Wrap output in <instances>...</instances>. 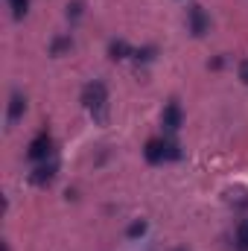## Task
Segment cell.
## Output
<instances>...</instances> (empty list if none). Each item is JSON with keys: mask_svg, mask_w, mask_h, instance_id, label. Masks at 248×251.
I'll use <instances>...</instances> for the list:
<instances>
[{"mask_svg": "<svg viewBox=\"0 0 248 251\" xmlns=\"http://www.w3.org/2000/svg\"><path fill=\"white\" fill-rule=\"evenodd\" d=\"M82 105L94 117V123L99 126L108 123V88H105V82H99V79L88 82L82 88Z\"/></svg>", "mask_w": 248, "mask_h": 251, "instance_id": "1", "label": "cell"}, {"mask_svg": "<svg viewBox=\"0 0 248 251\" xmlns=\"http://www.w3.org/2000/svg\"><path fill=\"white\" fill-rule=\"evenodd\" d=\"M134 59H137V62H152V59H155V47H143V50H134Z\"/></svg>", "mask_w": 248, "mask_h": 251, "instance_id": "12", "label": "cell"}, {"mask_svg": "<svg viewBox=\"0 0 248 251\" xmlns=\"http://www.w3.org/2000/svg\"><path fill=\"white\" fill-rule=\"evenodd\" d=\"M237 251H248V216L237 225Z\"/></svg>", "mask_w": 248, "mask_h": 251, "instance_id": "9", "label": "cell"}, {"mask_svg": "<svg viewBox=\"0 0 248 251\" xmlns=\"http://www.w3.org/2000/svg\"><path fill=\"white\" fill-rule=\"evenodd\" d=\"M24 111H26V97H24L21 91H12V97H9V111H6V128H12V126L18 123V120L24 117Z\"/></svg>", "mask_w": 248, "mask_h": 251, "instance_id": "5", "label": "cell"}, {"mask_svg": "<svg viewBox=\"0 0 248 251\" xmlns=\"http://www.w3.org/2000/svg\"><path fill=\"white\" fill-rule=\"evenodd\" d=\"M181 120H184V114H181L178 102H170V105L164 108V117H161V123H164V131L175 134V131L181 128Z\"/></svg>", "mask_w": 248, "mask_h": 251, "instance_id": "7", "label": "cell"}, {"mask_svg": "<svg viewBox=\"0 0 248 251\" xmlns=\"http://www.w3.org/2000/svg\"><path fill=\"white\" fill-rule=\"evenodd\" d=\"M143 155H146L149 164H164V161H170V143L161 140V137H152V140L146 143Z\"/></svg>", "mask_w": 248, "mask_h": 251, "instance_id": "4", "label": "cell"}, {"mask_svg": "<svg viewBox=\"0 0 248 251\" xmlns=\"http://www.w3.org/2000/svg\"><path fill=\"white\" fill-rule=\"evenodd\" d=\"M240 79H243V85H248V59L240 64Z\"/></svg>", "mask_w": 248, "mask_h": 251, "instance_id": "15", "label": "cell"}, {"mask_svg": "<svg viewBox=\"0 0 248 251\" xmlns=\"http://www.w3.org/2000/svg\"><path fill=\"white\" fill-rule=\"evenodd\" d=\"M82 15V0H73V3H67V18L70 21H76Z\"/></svg>", "mask_w": 248, "mask_h": 251, "instance_id": "13", "label": "cell"}, {"mask_svg": "<svg viewBox=\"0 0 248 251\" xmlns=\"http://www.w3.org/2000/svg\"><path fill=\"white\" fill-rule=\"evenodd\" d=\"M9 6H12V18L21 21L26 15V9H29V0H9Z\"/></svg>", "mask_w": 248, "mask_h": 251, "instance_id": "11", "label": "cell"}, {"mask_svg": "<svg viewBox=\"0 0 248 251\" xmlns=\"http://www.w3.org/2000/svg\"><path fill=\"white\" fill-rule=\"evenodd\" d=\"M56 173H59V164H56V161H44V164H38V167L29 173V184H35V187H47V184H53Z\"/></svg>", "mask_w": 248, "mask_h": 251, "instance_id": "3", "label": "cell"}, {"mask_svg": "<svg viewBox=\"0 0 248 251\" xmlns=\"http://www.w3.org/2000/svg\"><path fill=\"white\" fill-rule=\"evenodd\" d=\"M175 251H187V249H175Z\"/></svg>", "mask_w": 248, "mask_h": 251, "instance_id": "16", "label": "cell"}, {"mask_svg": "<svg viewBox=\"0 0 248 251\" xmlns=\"http://www.w3.org/2000/svg\"><path fill=\"white\" fill-rule=\"evenodd\" d=\"M50 155H53V137H50L47 131L35 134V137H32V143H29V149H26V158H29V161H35V164H44Z\"/></svg>", "mask_w": 248, "mask_h": 251, "instance_id": "2", "label": "cell"}, {"mask_svg": "<svg viewBox=\"0 0 248 251\" xmlns=\"http://www.w3.org/2000/svg\"><path fill=\"white\" fill-rule=\"evenodd\" d=\"M70 47H73V41L64 38V35H59V38H53V44H50V56H62V53H67Z\"/></svg>", "mask_w": 248, "mask_h": 251, "instance_id": "10", "label": "cell"}, {"mask_svg": "<svg viewBox=\"0 0 248 251\" xmlns=\"http://www.w3.org/2000/svg\"><path fill=\"white\" fill-rule=\"evenodd\" d=\"M125 234H128V237H143V234H146V222H134V225H128Z\"/></svg>", "mask_w": 248, "mask_h": 251, "instance_id": "14", "label": "cell"}, {"mask_svg": "<svg viewBox=\"0 0 248 251\" xmlns=\"http://www.w3.org/2000/svg\"><path fill=\"white\" fill-rule=\"evenodd\" d=\"M187 21H190V32H193L196 38H201V35L210 29V18L204 15V9H201V6H193V9H190V15H187Z\"/></svg>", "mask_w": 248, "mask_h": 251, "instance_id": "6", "label": "cell"}, {"mask_svg": "<svg viewBox=\"0 0 248 251\" xmlns=\"http://www.w3.org/2000/svg\"><path fill=\"white\" fill-rule=\"evenodd\" d=\"M108 56H111L114 62H123V59H128V56H134V50L128 47V41H123V38H114V41L108 44Z\"/></svg>", "mask_w": 248, "mask_h": 251, "instance_id": "8", "label": "cell"}]
</instances>
